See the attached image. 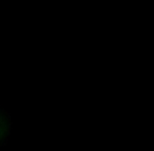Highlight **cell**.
<instances>
[{
    "label": "cell",
    "instance_id": "cell-1",
    "mask_svg": "<svg viewBox=\"0 0 154 151\" xmlns=\"http://www.w3.org/2000/svg\"><path fill=\"white\" fill-rule=\"evenodd\" d=\"M12 130V119L8 111L0 106V147L5 145Z\"/></svg>",
    "mask_w": 154,
    "mask_h": 151
}]
</instances>
